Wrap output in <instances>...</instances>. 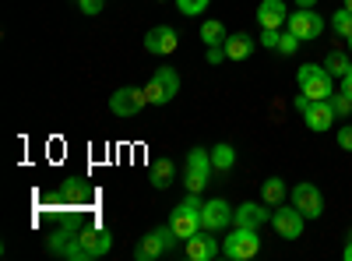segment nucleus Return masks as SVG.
<instances>
[{
	"instance_id": "f257e3e1",
	"label": "nucleus",
	"mask_w": 352,
	"mask_h": 261,
	"mask_svg": "<svg viewBox=\"0 0 352 261\" xmlns=\"http://www.w3.org/2000/svg\"><path fill=\"white\" fill-rule=\"evenodd\" d=\"M109 247H113L109 229H102V226H81V222H74V219L64 222V226L50 237V251L60 254V258H67V261H96V258H102Z\"/></svg>"
},
{
	"instance_id": "f03ea898",
	"label": "nucleus",
	"mask_w": 352,
	"mask_h": 261,
	"mask_svg": "<svg viewBox=\"0 0 352 261\" xmlns=\"http://www.w3.org/2000/svg\"><path fill=\"white\" fill-rule=\"evenodd\" d=\"M169 229L180 237V244L204 229V222H201V198H197V194H187L180 205L169 212Z\"/></svg>"
},
{
	"instance_id": "7ed1b4c3",
	"label": "nucleus",
	"mask_w": 352,
	"mask_h": 261,
	"mask_svg": "<svg viewBox=\"0 0 352 261\" xmlns=\"http://www.w3.org/2000/svg\"><path fill=\"white\" fill-rule=\"evenodd\" d=\"M212 173H215L212 152H208V149H190V152H187V169H184V187H187V194H201L204 187L212 184Z\"/></svg>"
},
{
	"instance_id": "20e7f679",
	"label": "nucleus",
	"mask_w": 352,
	"mask_h": 261,
	"mask_svg": "<svg viewBox=\"0 0 352 261\" xmlns=\"http://www.w3.org/2000/svg\"><path fill=\"white\" fill-rule=\"evenodd\" d=\"M141 89H144V96H148V106H166V103L176 99V92H180V74H176L173 67H159Z\"/></svg>"
},
{
	"instance_id": "39448f33",
	"label": "nucleus",
	"mask_w": 352,
	"mask_h": 261,
	"mask_svg": "<svg viewBox=\"0 0 352 261\" xmlns=\"http://www.w3.org/2000/svg\"><path fill=\"white\" fill-rule=\"evenodd\" d=\"M257 251H261V237H257V229H250V226H236L222 240V254L229 261H250V258H257Z\"/></svg>"
},
{
	"instance_id": "423d86ee",
	"label": "nucleus",
	"mask_w": 352,
	"mask_h": 261,
	"mask_svg": "<svg viewBox=\"0 0 352 261\" xmlns=\"http://www.w3.org/2000/svg\"><path fill=\"white\" fill-rule=\"evenodd\" d=\"M296 81H300V89L307 99H331V74L328 67H320V64H303L296 71Z\"/></svg>"
},
{
	"instance_id": "0eeeda50",
	"label": "nucleus",
	"mask_w": 352,
	"mask_h": 261,
	"mask_svg": "<svg viewBox=\"0 0 352 261\" xmlns=\"http://www.w3.org/2000/svg\"><path fill=\"white\" fill-rule=\"evenodd\" d=\"M173 244H180V237H176L169 226H166V229H152V233H144L141 244L134 247V258H138V261H155V258H162Z\"/></svg>"
},
{
	"instance_id": "6e6552de",
	"label": "nucleus",
	"mask_w": 352,
	"mask_h": 261,
	"mask_svg": "<svg viewBox=\"0 0 352 261\" xmlns=\"http://www.w3.org/2000/svg\"><path fill=\"white\" fill-rule=\"evenodd\" d=\"M144 106H148V96H144V89H138V85H124V89H116L109 96V109L116 117H138Z\"/></svg>"
},
{
	"instance_id": "1a4fd4ad",
	"label": "nucleus",
	"mask_w": 352,
	"mask_h": 261,
	"mask_svg": "<svg viewBox=\"0 0 352 261\" xmlns=\"http://www.w3.org/2000/svg\"><path fill=\"white\" fill-rule=\"evenodd\" d=\"M285 25H289V32H292V36H300L303 43H310V39H317L320 32H324V18H320L314 8H300V11H292Z\"/></svg>"
},
{
	"instance_id": "9d476101",
	"label": "nucleus",
	"mask_w": 352,
	"mask_h": 261,
	"mask_svg": "<svg viewBox=\"0 0 352 261\" xmlns=\"http://www.w3.org/2000/svg\"><path fill=\"white\" fill-rule=\"evenodd\" d=\"M303 222H307V216H303L296 205H289V209L275 205V212H272V226H275V233H278L282 240L303 237Z\"/></svg>"
},
{
	"instance_id": "9b49d317",
	"label": "nucleus",
	"mask_w": 352,
	"mask_h": 261,
	"mask_svg": "<svg viewBox=\"0 0 352 261\" xmlns=\"http://www.w3.org/2000/svg\"><path fill=\"white\" fill-rule=\"evenodd\" d=\"M289 198H292V205H296L307 219H317L320 212H324V194H320V187L317 184H296L289 191Z\"/></svg>"
},
{
	"instance_id": "f8f14e48",
	"label": "nucleus",
	"mask_w": 352,
	"mask_h": 261,
	"mask_svg": "<svg viewBox=\"0 0 352 261\" xmlns=\"http://www.w3.org/2000/svg\"><path fill=\"white\" fill-rule=\"evenodd\" d=\"M232 209L226 198H212V201H204L201 205V222H204V229L208 233H219V229H226V226H232Z\"/></svg>"
},
{
	"instance_id": "ddd939ff",
	"label": "nucleus",
	"mask_w": 352,
	"mask_h": 261,
	"mask_svg": "<svg viewBox=\"0 0 352 261\" xmlns=\"http://www.w3.org/2000/svg\"><path fill=\"white\" fill-rule=\"evenodd\" d=\"M176 46H180V32L173 25H155L144 32V50L155 56H169V53H176Z\"/></svg>"
},
{
	"instance_id": "4468645a",
	"label": "nucleus",
	"mask_w": 352,
	"mask_h": 261,
	"mask_svg": "<svg viewBox=\"0 0 352 261\" xmlns=\"http://www.w3.org/2000/svg\"><path fill=\"white\" fill-rule=\"evenodd\" d=\"M300 113H303V121H307L310 131H328V127L338 121L335 109H331V99H310Z\"/></svg>"
},
{
	"instance_id": "2eb2a0df",
	"label": "nucleus",
	"mask_w": 352,
	"mask_h": 261,
	"mask_svg": "<svg viewBox=\"0 0 352 261\" xmlns=\"http://www.w3.org/2000/svg\"><path fill=\"white\" fill-rule=\"evenodd\" d=\"M272 205H264V201H243V205L232 212V222L236 226H250V229H261L264 222H272Z\"/></svg>"
},
{
	"instance_id": "dca6fc26",
	"label": "nucleus",
	"mask_w": 352,
	"mask_h": 261,
	"mask_svg": "<svg viewBox=\"0 0 352 261\" xmlns=\"http://www.w3.org/2000/svg\"><path fill=\"white\" fill-rule=\"evenodd\" d=\"M184 251L190 261H215L219 258V240L208 237V229H201V233H194L190 240H184Z\"/></svg>"
},
{
	"instance_id": "f3484780",
	"label": "nucleus",
	"mask_w": 352,
	"mask_h": 261,
	"mask_svg": "<svg viewBox=\"0 0 352 261\" xmlns=\"http://www.w3.org/2000/svg\"><path fill=\"white\" fill-rule=\"evenodd\" d=\"M257 21H261V28H282L289 21V11H285L282 0H261L257 4Z\"/></svg>"
},
{
	"instance_id": "a211bd4d",
	"label": "nucleus",
	"mask_w": 352,
	"mask_h": 261,
	"mask_svg": "<svg viewBox=\"0 0 352 261\" xmlns=\"http://www.w3.org/2000/svg\"><path fill=\"white\" fill-rule=\"evenodd\" d=\"M222 46H226V56H229V61H247V56L254 53V46H257V43H254L247 32H236V36H229Z\"/></svg>"
},
{
	"instance_id": "6ab92c4d",
	"label": "nucleus",
	"mask_w": 352,
	"mask_h": 261,
	"mask_svg": "<svg viewBox=\"0 0 352 261\" xmlns=\"http://www.w3.org/2000/svg\"><path fill=\"white\" fill-rule=\"evenodd\" d=\"M173 173H176L173 159H155L152 169H148V184H152L155 191H166V187L173 184Z\"/></svg>"
},
{
	"instance_id": "aec40b11",
	"label": "nucleus",
	"mask_w": 352,
	"mask_h": 261,
	"mask_svg": "<svg viewBox=\"0 0 352 261\" xmlns=\"http://www.w3.org/2000/svg\"><path fill=\"white\" fill-rule=\"evenodd\" d=\"M289 198V191H285V184H282V177H268V180H264L261 184V201H264V205H282V201Z\"/></svg>"
},
{
	"instance_id": "412c9836",
	"label": "nucleus",
	"mask_w": 352,
	"mask_h": 261,
	"mask_svg": "<svg viewBox=\"0 0 352 261\" xmlns=\"http://www.w3.org/2000/svg\"><path fill=\"white\" fill-rule=\"evenodd\" d=\"M208 152H212V166H215L219 173H226V169L236 166V149H232V145H226V141H219L215 149H208Z\"/></svg>"
},
{
	"instance_id": "4be33fe9",
	"label": "nucleus",
	"mask_w": 352,
	"mask_h": 261,
	"mask_svg": "<svg viewBox=\"0 0 352 261\" xmlns=\"http://www.w3.org/2000/svg\"><path fill=\"white\" fill-rule=\"evenodd\" d=\"M226 39H229V32H226V25H222V21L208 18V21L201 25V43H204V46H222Z\"/></svg>"
},
{
	"instance_id": "5701e85b",
	"label": "nucleus",
	"mask_w": 352,
	"mask_h": 261,
	"mask_svg": "<svg viewBox=\"0 0 352 261\" xmlns=\"http://www.w3.org/2000/svg\"><path fill=\"white\" fill-rule=\"evenodd\" d=\"M324 67H328L331 78H345V74L352 71V56L342 53V50H331V53H328V61H324Z\"/></svg>"
},
{
	"instance_id": "b1692460",
	"label": "nucleus",
	"mask_w": 352,
	"mask_h": 261,
	"mask_svg": "<svg viewBox=\"0 0 352 261\" xmlns=\"http://www.w3.org/2000/svg\"><path fill=\"white\" fill-rule=\"evenodd\" d=\"M331 28L342 36V39H352V11L349 8H342V11H335V18H331Z\"/></svg>"
},
{
	"instance_id": "393cba45",
	"label": "nucleus",
	"mask_w": 352,
	"mask_h": 261,
	"mask_svg": "<svg viewBox=\"0 0 352 261\" xmlns=\"http://www.w3.org/2000/svg\"><path fill=\"white\" fill-rule=\"evenodd\" d=\"M60 194H64V198L71 201V205H74V201H78V205H81V201H88V198H92V194L85 191V184H81L78 177H71V180L64 184V191H60Z\"/></svg>"
},
{
	"instance_id": "a878e982",
	"label": "nucleus",
	"mask_w": 352,
	"mask_h": 261,
	"mask_svg": "<svg viewBox=\"0 0 352 261\" xmlns=\"http://www.w3.org/2000/svg\"><path fill=\"white\" fill-rule=\"evenodd\" d=\"M300 43H303L300 36H292V32H282V36H278V53H282V56H292V53L300 50Z\"/></svg>"
},
{
	"instance_id": "bb28decb",
	"label": "nucleus",
	"mask_w": 352,
	"mask_h": 261,
	"mask_svg": "<svg viewBox=\"0 0 352 261\" xmlns=\"http://www.w3.org/2000/svg\"><path fill=\"white\" fill-rule=\"evenodd\" d=\"M208 4H212V0H176V8H180V14H187V18L201 14Z\"/></svg>"
},
{
	"instance_id": "cd10ccee",
	"label": "nucleus",
	"mask_w": 352,
	"mask_h": 261,
	"mask_svg": "<svg viewBox=\"0 0 352 261\" xmlns=\"http://www.w3.org/2000/svg\"><path fill=\"white\" fill-rule=\"evenodd\" d=\"M331 109H335V117H349L352 99H349L345 92H331Z\"/></svg>"
},
{
	"instance_id": "c85d7f7f",
	"label": "nucleus",
	"mask_w": 352,
	"mask_h": 261,
	"mask_svg": "<svg viewBox=\"0 0 352 261\" xmlns=\"http://www.w3.org/2000/svg\"><path fill=\"white\" fill-rule=\"evenodd\" d=\"M278 36H282L278 28H264V32H261V39H257V43H261L264 50H278Z\"/></svg>"
},
{
	"instance_id": "c756f323",
	"label": "nucleus",
	"mask_w": 352,
	"mask_h": 261,
	"mask_svg": "<svg viewBox=\"0 0 352 261\" xmlns=\"http://www.w3.org/2000/svg\"><path fill=\"white\" fill-rule=\"evenodd\" d=\"M78 8H81L88 18H92V14H99V11L106 8V0H78Z\"/></svg>"
},
{
	"instance_id": "7c9ffc66",
	"label": "nucleus",
	"mask_w": 352,
	"mask_h": 261,
	"mask_svg": "<svg viewBox=\"0 0 352 261\" xmlns=\"http://www.w3.org/2000/svg\"><path fill=\"white\" fill-rule=\"evenodd\" d=\"M204 56H208V64H222V61H229V56H226V46H208V53H204Z\"/></svg>"
},
{
	"instance_id": "2f4dec72",
	"label": "nucleus",
	"mask_w": 352,
	"mask_h": 261,
	"mask_svg": "<svg viewBox=\"0 0 352 261\" xmlns=\"http://www.w3.org/2000/svg\"><path fill=\"white\" fill-rule=\"evenodd\" d=\"M338 145H342L345 152H352V124H345V127L338 131Z\"/></svg>"
},
{
	"instance_id": "473e14b6",
	"label": "nucleus",
	"mask_w": 352,
	"mask_h": 261,
	"mask_svg": "<svg viewBox=\"0 0 352 261\" xmlns=\"http://www.w3.org/2000/svg\"><path fill=\"white\" fill-rule=\"evenodd\" d=\"M342 92H345V96H349V99H352V71H349V74H345V78H342Z\"/></svg>"
},
{
	"instance_id": "72a5a7b5",
	"label": "nucleus",
	"mask_w": 352,
	"mask_h": 261,
	"mask_svg": "<svg viewBox=\"0 0 352 261\" xmlns=\"http://www.w3.org/2000/svg\"><path fill=\"white\" fill-rule=\"evenodd\" d=\"M317 0H296V8H314Z\"/></svg>"
},
{
	"instance_id": "f704fd0d",
	"label": "nucleus",
	"mask_w": 352,
	"mask_h": 261,
	"mask_svg": "<svg viewBox=\"0 0 352 261\" xmlns=\"http://www.w3.org/2000/svg\"><path fill=\"white\" fill-rule=\"evenodd\" d=\"M345 261H352V240H349V247H345Z\"/></svg>"
},
{
	"instance_id": "c9c22d12",
	"label": "nucleus",
	"mask_w": 352,
	"mask_h": 261,
	"mask_svg": "<svg viewBox=\"0 0 352 261\" xmlns=\"http://www.w3.org/2000/svg\"><path fill=\"white\" fill-rule=\"evenodd\" d=\"M345 8H349V11H352V0H345Z\"/></svg>"
},
{
	"instance_id": "e433bc0d",
	"label": "nucleus",
	"mask_w": 352,
	"mask_h": 261,
	"mask_svg": "<svg viewBox=\"0 0 352 261\" xmlns=\"http://www.w3.org/2000/svg\"><path fill=\"white\" fill-rule=\"evenodd\" d=\"M349 53H352V39H349Z\"/></svg>"
},
{
	"instance_id": "4c0bfd02",
	"label": "nucleus",
	"mask_w": 352,
	"mask_h": 261,
	"mask_svg": "<svg viewBox=\"0 0 352 261\" xmlns=\"http://www.w3.org/2000/svg\"><path fill=\"white\" fill-rule=\"evenodd\" d=\"M159 4H166V0H159Z\"/></svg>"
}]
</instances>
